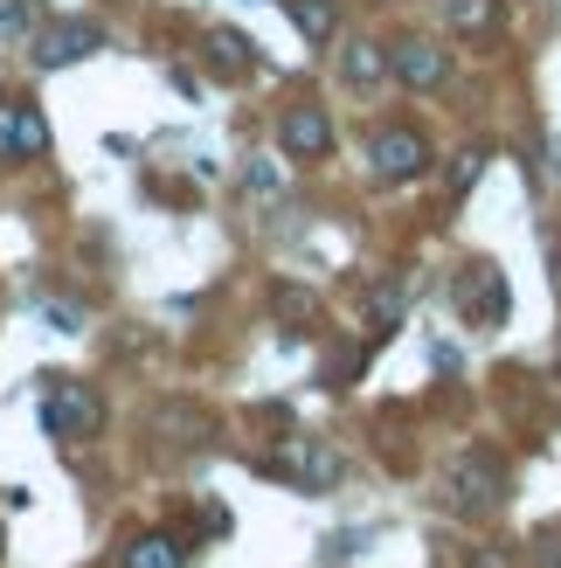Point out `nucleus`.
Here are the masks:
<instances>
[{
  "instance_id": "nucleus-13",
  "label": "nucleus",
  "mask_w": 561,
  "mask_h": 568,
  "mask_svg": "<svg viewBox=\"0 0 561 568\" xmlns=\"http://www.w3.org/2000/svg\"><path fill=\"white\" fill-rule=\"evenodd\" d=\"M443 21H451L458 36H492V28H499V0H443Z\"/></svg>"
},
{
  "instance_id": "nucleus-2",
  "label": "nucleus",
  "mask_w": 561,
  "mask_h": 568,
  "mask_svg": "<svg viewBox=\"0 0 561 568\" xmlns=\"http://www.w3.org/2000/svg\"><path fill=\"white\" fill-rule=\"evenodd\" d=\"M368 160L381 181H416V174H430V139L416 125H381L368 139Z\"/></svg>"
},
{
  "instance_id": "nucleus-4",
  "label": "nucleus",
  "mask_w": 561,
  "mask_h": 568,
  "mask_svg": "<svg viewBox=\"0 0 561 568\" xmlns=\"http://www.w3.org/2000/svg\"><path fill=\"white\" fill-rule=\"evenodd\" d=\"M98 28L91 21H42L35 36H28V49H35V70H70L83 63V55H98Z\"/></svg>"
},
{
  "instance_id": "nucleus-8",
  "label": "nucleus",
  "mask_w": 561,
  "mask_h": 568,
  "mask_svg": "<svg viewBox=\"0 0 561 568\" xmlns=\"http://www.w3.org/2000/svg\"><path fill=\"white\" fill-rule=\"evenodd\" d=\"M35 153H49L42 111L35 104H0V166H21V160H35Z\"/></svg>"
},
{
  "instance_id": "nucleus-19",
  "label": "nucleus",
  "mask_w": 561,
  "mask_h": 568,
  "mask_svg": "<svg viewBox=\"0 0 561 568\" xmlns=\"http://www.w3.org/2000/svg\"><path fill=\"white\" fill-rule=\"evenodd\" d=\"M465 568H513L507 548H465Z\"/></svg>"
},
{
  "instance_id": "nucleus-9",
  "label": "nucleus",
  "mask_w": 561,
  "mask_h": 568,
  "mask_svg": "<svg viewBox=\"0 0 561 568\" xmlns=\"http://www.w3.org/2000/svg\"><path fill=\"white\" fill-rule=\"evenodd\" d=\"M451 493H458V506L465 514H492L499 499H507V471H499L486 450H471V458L451 471Z\"/></svg>"
},
{
  "instance_id": "nucleus-22",
  "label": "nucleus",
  "mask_w": 561,
  "mask_h": 568,
  "mask_svg": "<svg viewBox=\"0 0 561 568\" xmlns=\"http://www.w3.org/2000/svg\"><path fill=\"white\" fill-rule=\"evenodd\" d=\"M554 174H561V139H554Z\"/></svg>"
},
{
  "instance_id": "nucleus-14",
  "label": "nucleus",
  "mask_w": 561,
  "mask_h": 568,
  "mask_svg": "<svg viewBox=\"0 0 561 568\" xmlns=\"http://www.w3.org/2000/svg\"><path fill=\"white\" fill-rule=\"evenodd\" d=\"M125 568H187L181 561V541H166V534H146V541L125 548Z\"/></svg>"
},
{
  "instance_id": "nucleus-11",
  "label": "nucleus",
  "mask_w": 561,
  "mask_h": 568,
  "mask_svg": "<svg viewBox=\"0 0 561 568\" xmlns=\"http://www.w3.org/2000/svg\"><path fill=\"white\" fill-rule=\"evenodd\" d=\"M340 83H347V91H375V83H388V49L347 42L340 49Z\"/></svg>"
},
{
  "instance_id": "nucleus-7",
  "label": "nucleus",
  "mask_w": 561,
  "mask_h": 568,
  "mask_svg": "<svg viewBox=\"0 0 561 568\" xmlns=\"http://www.w3.org/2000/svg\"><path fill=\"white\" fill-rule=\"evenodd\" d=\"M277 146H285L292 160H326L333 153V119L319 104H292L285 119H277Z\"/></svg>"
},
{
  "instance_id": "nucleus-15",
  "label": "nucleus",
  "mask_w": 561,
  "mask_h": 568,
  "mask_svg": "<svg viewBox=\"0 0 561 568\" xmlns=\"http://www.w3.org/2000/svg\"><path fill=\"white\" fill-rule=\"evenodd\" d=\"M271 312H277L285 326H298V320H319V298L305 292V284H277V292H271Z\"/></svg>"
},
{
  "instance_id": "nucleus-23",
  "label": "nucleus",
  "mask_w": 561,
  "mask_h": 568,
  "mask_svg": "<svg viewBox=\"0 0 561 568\" xmlns=\"http://www.w3.org/2000/svg\"><path fill=\"white\" fill-rule=\"evenodd\" d=\"M554 382H561V361H554Z\"/></svg>"
},
{
  "instance_id": "nucleus-1",
  "label": "nucleus",
  "mask_w": 561,
  "mask_h": 568,
  "mask_svg": "<svg viewBox=\"0 0 561 568\" xmlns=\"http://www.w3.org/2000/svg\"><path fill=\"white\" fill-rule=\"evenodd\" d=\"M98 423H104V403L83 382H55L49 375V395H42V430L63 444V437H98Z\"/></svg>"
},
{
  "instance_id": "nucleus-21",
  "label": "nucleus",
  "mask_w": 561,
  "mask_h": 568,
  "mask_svg": "<svg viewBox=\"0 0 561 568\" xmlns=\"http://www.w3.org/2000/svg\"><path fill=\"white\" fill-rule=\"evenodd\" d=\"M541 568H561V548L554 541H541Z\"/></svg>"
},
{
  "instance_id": "nucleus-3",
  "label": "nucleus",
  "mask_w": 561,
  "mask_h": 568,
  "mask_svg": "<svg viewBox=\"0 0 561 568\" xmlns=\"http://www.w3.org/2000/svg\"><path fill=\"white\" fill-rule=\"evenodd\" d=\"M451 298L465 312V326H499L507 320V277H499V264H465Z\"/></svg>"
},
{
  "instance_id": "nucleus-6",
  "label": "nucleus",
  "mask_w": 561,
  "mask_h": 568,
  "mask_svg": "<svg viewBox=\"0 0 561 568\" xmlns=\"http://www.w3.org/2000/svg\"><path fill=\"white\" fill-rule=\"evenodd\" d=\"M277 471L298 478V493H333L340 486V458H333L326 444H313V437H292L285 450H277Z\"/></svg>"
},
{
  "instance_id": "nucleus-18",
  "label": "nucleus",
  "mask_w": 561,
  "mask_h": 568,
  "mask_svg": "<svg viewBox=\"0 0 561 568\" xmlns=\"http://www.w3.org/2000/svg\"><path fill=\"white\" fill-rule=\"evenodd\" d=\"M402 305H409V284H396V277H388L381 292L368 298V312H375V326H396V320H402Z\"/></svg>"
},
{
  "instance_id": "nucleus-5",
  "label": "nucleus",
  "mask_w": 561,
  "mask_h": 568,
  "mask_svg": "<svg viewBox=\"0 0 561 568\" xmlns=\"http://www.w3.org/2000/svg\"><path fill=\"white\" fill-rule=\"evenodd\" d=\"M388 77L409 83V91H443V77H451V49H437L424 36H409L388 49Z\"/></svg>"
},
{
  "instance_id": "nucleus-16",
  "label": "nucleus",
  "mask_w": 561,
  "mask_h": 568,
  "mask_svg": "<svg viewBox=\"0 0 561 568\" xmlns=\"http://www.w3.org/2000/svg\"><path fill=\"white\" fill-rule=\"evenodd\" d=\"M479 174H486V146H465V153H451V166H443V187L471 194V187H479Z\"/></svg>"
},
{
  "instance_id": "nucleus-12",
  "label": "nucleus",
  "mask_w": 561,
  "mask_h": 568,
  "mask_svg": "<svg viewBox=\"0 0 561 568\" xmlns=\"http://www.w3.org/2000/svg\"><path fill=\"white\" fill-rule=\"evenodd\" d=\"M285 14H292V28L305 42H333V28H340V8H333V0H285Z\"/></svg>"
},
{
  "instance_id": "nucleus-20",
  "label": "nucleus",
  "mask_w": 561,
  "mask_h": 568,
  "mask_svg": "<svg viewBox=\"0 0 561 568\" xmlns=\"http://www.w3.org/2000/svg\"><path fill=\"white\" fill-rule=\"evenodd\" d=\"M42 312H49V326H55V333H76V326H83V312H70V305H55V298H49Z\"/></svg>"
},
{
  "instance_id": "nucleus-17",
  "label": "nucleus",
  "mask_w": 561,
  "mask_h": 568,
  "mask_svg": "<svg viewBox=\"0 0 561 568\" xmlns=\"http://www.w3.org/2000/svg\"><path fill=\"white\" fill-rule=\"evenodd\" d=\"M35 28H42V8H35V0H0V36H8V42L35 36Z\"/></svg>"
},
{
  "instance_id": "nucleus-10",
  "label": "nucleus",
  "mask_w": 561,
  "mask_h": 568,
  "mask_svg": "<svg viewBox=\"0 0 561 568\" xmlns=\"http://www.w3.org/2000/svg\"><path fill=\"white\" fill-rule=\"evenodd\" d=\"M202 55H208L215 77H249V70H257V42H249L243 28H208V36H202Z\"/></svg>"
}]
</instances>
